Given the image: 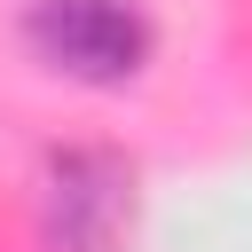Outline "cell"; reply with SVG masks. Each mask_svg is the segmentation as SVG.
Segmentation results:
<instances>
[{"label":"cell","instance_id":"cell-1","mask_svg":"<svg viewBox=\"0 0 252 252\" xmlns=\"http://www.w3.org/2000/svg\"><path fill=\"white\" fill-rule=\"evenodd\" d=\"M24 39L47 71L79 87H126L150 63V16L134 0H32Z\"/></svg>","mask_w":252,"mask_h":252},{"label":"cell","instance_id":"cell-2","mask_svg":"<svg viewBox=\"0 0 252 252\" xmlns=\"http://www.w3.org/2000/svg\"><path fill=\"white\" fill-rule=\"evenodd\" d=\"M47 228H55V252H126L134 173L110 150H63L47 165Z\"/></svg>","mask_w":252,"mask_h":252}]
</instances>
